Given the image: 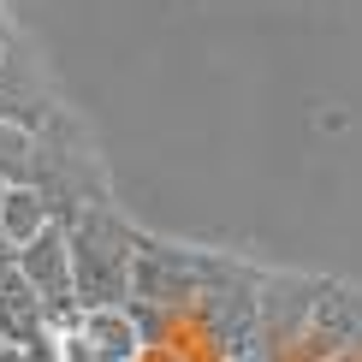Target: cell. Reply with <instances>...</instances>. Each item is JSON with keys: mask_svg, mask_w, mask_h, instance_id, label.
Here are the masks:
<instances>
[{"mask_svg": "<svg viewBox=\"0 0 362 362\" xmlns=\"http://www.w3.org/2000/svg\"><path fill=\"white\" fill-rule=\"evenodd\" d=\"M137 250L143 232H131L113 208L89 202L71 214V279L83 309H125L137 285Z\"/></svg>", "mask_w": 362, "mask_h": 362, "instance_id": "6da1fadb", "label": "cell"}, {"mask_svg": "<svg viewBox=\"0 0 362 362\" xmlns=\"http://www.w3.org/2000/svg\"><path fill=\"white\" fill-rule=\"evenodd\" d=\"M18 274L42 297V309H48L54 327H78L83 303H78V279H71V220H54V226H42L18 250Z\"/></svg>", "mask_w": 362, "mask_h": 362, "instance_id": "7a4b0ae2", "label": "cell"}, {"mask_svg": "<svg viewBox=\"0 0 362 362\" xmlns=\"http://www.w3.org/2000/svg\"><path fill=\"white\" fill-rule=\"evenodd\" d=\"M54 356L59 362H137L143 327L131 309H83L78 327H54Z\"/></svg>", "mask_w": 362, "mask_h": 362, "instance_id": "3957f363", "label": "cell"}, {"mask_svg": "<svg viewBox=\"0 0 362 362\" xmlns=\"http://www.w3.org/2000/svg\"><path fill=\"white\" fill-rule=\"evenodd\" d=\"M0 125H30V131H48L54 113H48V95L24 78L18 54L0 59Z\"/></svg>", "mask_w": 362, "mask_h": 362, "instance_id": "277c9868", "label": "cell"}, {"mask_svg": "<svg viewBox=\"0 0 362 362\" xmlns=\"http://www.w3.org/2000/svg\"><path fill=\"white\" fill-rule=\"evenodd\" d=\"M42 226H54V202L42 190H30V185H6L0 190V232H6L18 250L42 232Z\"/></svg>", "mask_w": 362, "mask_h": 362, "instance_id": "5b68a950", "label": "cell"}, {"mask_svg": "<svg viewBox=\"0 0 362 362\" xmlns=\"http://www.w3.org/2000/svg\"><path fill=\"white\" fill-rule=\"evenodd\" d=\"M0 344H12V339H6V327H0Z\"/></svg>", "mask_w": 362, "mask_h": 362, "instance_id": "8992f818", "label": "cell"}]
</instances>
